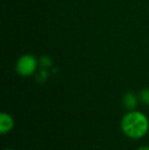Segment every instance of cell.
<instances>
[{
  "instance_id": "obj_3",
  "label": "cell",
  "mask_w": 149,
  "mask_h": 150,
  "mask_svg": "<svg viewBox=\"0 0 149 150\" xmlns=\"http://www.w3.org/2000/svg\"><path fill=\"white\" fill-rule=\"evenodd\" d=\"M13 127V120L10 115L7 113L2 112L0 115V133L1 134H5V133L9 132Z\"/></svg>"
},
{
  "instance_id": "obj_6",
  "label": "cell",
  "mask_w": 149,
  "mask_h": 150,
  "mask_svg": "<svg viewBox=\"0 0 149 150\" xmlns=\"http://www.w3.org/2000/svg\"><path fill=\"white\" fill-rule=\"evenodd\" d=\"M138 150H149V147H141V148H139Z\"/></svg>"
},
{
  "instance_id": "obj_4",
  "label": "cell",
  "mask_w": 149,
  "mask_h": 150,
  "mask_svg": "<svg viewBox=\"0 0 149 150\" xmlns=\"http://www.w3.org/2000/svg\"><path fill=\"white\" fill-rule=\"evenodd\" d=\"M124 105L127 107L128 109H133L137 106V96H136L134 93H127V94L124 96Z\"/></svg>"
},
{
  "instance_id": "obj_1",
  "label": "cell",
  "mask_w": 149,
  "mask_h": 150,
  "mask_svg": "<svg viewBox=\"0 0 149 150\" xmlns=\"http://www.w3.org/2000/svg\"><path fill=\"white\" fill-rule=\"evenodd\" d=\"M148 128V119L139 111H130L121 120V129L130 138H142L147 133Z\"/></svg>"
},
{
  "instance_id": "obj_5",
  "label": "cell",
  "mask_w": 149,
  "mask_h": 150,
  "mask_svg": "<svg viewBox=\"0 0 149 150\" xmlns=\"http://www.w3.org/2000/svg\"><path fill=\"white\" fill-rule=\"evenodd\" d=\"M140 98L145 104L149 105V89H144L140 93Z\"/></svg>"
},
{
  "instance_id": "obj_2",
  "label": "cell",
  "mask_w": 149,
  "mask_h": 150,
  "mask_svg": "<svg viewBox=\"0 0 149 150\" xmlns=\"http://www.w3.org/2000/svg\"><path fill=\"white\" fill-rule=\"evenodd\" d=\"M37 69V60L31 54H25L18 58L16 62V71L20 76L28 77L35 73Z\"/></svg>"
},
{
  "instance_id": "obj_7",
  "label": "cell",
  "mask_w": 149,
  "mask_h": 150,
  "mask_svg": "<svg viewBox=\"0 0 149 150\" xmlns=\"http://www.w3.org/2000/svg\"><path fill=\"white\" fill-rule=\"evenodd\" d=\"M5 150H11V149H5Z\"/></svg>"
}]
</instances>
